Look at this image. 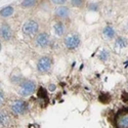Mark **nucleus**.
I'll list each match as a JSON object with an SVG mask.
<instances>
[{"mask_svg": "<svg viewBox=\"0 0 128 128\" xmlns=\"http://www.w3.org/2000/svg\"><path fill=\"white\" fill-rule=\"evenodd\" d=\"M64 45H65V47L69 50H75L79 47L80 45V37L77 33H75V32H71V33H68L65 35V37H64Z\"/></svg>", "mask_w": 128, "mask_h": 128, "instance_id": "nucleus-1", "label": "nucleus"}, {"mask_svg": "<svg viewBox=\"0 0 128 128\" xmlns=\"http://www.w3.org/2000/svg\"><path fill=\"white\" fill-rule=\"evenodd\" d=\"M114 124L116 128H128V108H122L117 112Z\"/></svg>", "mask_w": 128, "mask_h": 128, "instance_id": "nucleus-2", "label": "nucleus"}, {"mask_svg": "<svg viewBox=\"0 0 128 128\" xmlns=\"http://www.w3.org/2000/svg\"><path fill=\"white\" fill-rule=\"evenodd\" d=\"M22 30H23V33L26 35V36H34V35H38V31H39V24L36 20H28L24 23L23 27H22Z\"/></svg>", "mask_w": 128, "mask_h": 128, "instance_id": "nucleus-3", "label": "nucleus"}, {"mask_svg": "<svg viewBox=\"0 0 128 128\" xmlns=\"http://www.w3.org/2000/svg\"><path fill=\"white\" fill-rule=\"evenodd\" d=\"M36 90V83L32 80H24L20 83L18 93L22 96H29Z\"/></svg>", "mask_w": 128, "mask_h": 128, "instance_id": "nucleus-4", "label": "nucleus"}, {"mask_svg": "<svg viewBox=\"0 0 128 128\" xmlns=\"http://www.w3.org/2000/svg\"><path fill=\"white\" fill-rule=\"evenodd\" d=\"M10 108V111L12 113L16 116H20L27 112V109H28V104L25 100H14L12 104L9 106Z\"/></svg>", "mask_w": 128, "mask_h": 128, "instance_id": "nucleus-5", "label": "nucleus"}, {"mask_svg": "<svg viewBox=\"0 0 128 128\" xmlns=\"http://www.w3.org/2000/svg\"><path fill=\"white\" fill-rule=\"evenodd\" d=\"M52 68V58L48 56H41L37 62V70L41 74L48 73Z\"/></svg>", "mask_w": 128, "mask_h": 128, "instance_id": "nucleus-6", "label": "nucleus"}, {"mask_svg": "<svg viewBox=\"0 0 128 128\" xmlns=\"http://www.w3.org/2000/svg\"><path fill=\"white\" fill-rule=\"evenodd\" d=\"M35 45L40 48H46L50 45V36L46 32H41L35 37Z\"/></svg>", "mask_w": 128, "mask_h": 128, "instance_id": "nucleus-7", "label": "nucleus"}, {"mask_svg": "<svg viewBox=\"0 0 128 128\" xmlns=\"http://www.w3.org/2000/svg\"><path fill=\"white\" fill-rule=\"evenodd\" d=\"M14 36V32L12 29L10 28V26L6 23H2L1 24V37L3 40L8 41L12 38Z\"/></svg>", "mask_w": 128, "mask_h": 128, "instance_id": "nucleus-8", "label": "nucleus"}, {"mask_svg": "<svg viewBox=\"0 0 128 128\" xmlns=\"http://www.w3.org/2000/svg\"><path fill=\"white\" fill-rule=\"evenodd\" d=\"M70 14V10L66 6H58L56 9V16L60 18H67Z\"/></svg>", "mask_w": 128, "mask_h": 128, "instance_id": "nucleus-9", "label": "nucleus"}, {"mask_svg": "<svg viewBox=\"0 0 128 128\" xmlns=\"http://www.w3.org/2000/svg\"><path fill=\"white\" fill-rule=\"evenodd\" d=\"M102 35L106 39H112L115 37V30L111 26H106L102 30Z\"/></svg>", "mask_w": 128, "mask_h": 128, "instance_id": "nucleus-10", "label": "nucleus"}, {"mask_svg": "<svg viewBox=\"0 0 128 128\" xmlns=\"http://www.w3.org/2000/svg\"><path fill=\"white\" fill-rule=\"evenodd\" d=\"M53 30H54V33L58 35V36H62L65 34V26H64L62 23L60 22H58L54 27H53Z\"/></svg>", "mask_w": 128, "mask_h": 128, "instance_id": "nucleus-11", "label": "nucleus"}, {"mask_svg": "<svg viewBox=\"0 0 128 128\" xmlns=\"http://www.w3.org/2000/svg\"><path fill=\"white\" fill-rule=\"evenodd\" d=\"M0 122H1V126H3V127H6L9 125L10 118H9L8 114L6 113V111H4V110H1V119H0Z\"/></svg>", "mask_w": 128, "mask_h": 128, "instance_id": "nucleus-12", "label": "nucleus"}, {"mask_svg": "<svg viewBox=\"0 0 128 128\" xmlns=\"http://www.w3.org/2000/svg\"><path fill=\"white\" fill-rule=\"evenodd\" d=\"M14 14V7L12 6H5L1 9V16L3 18H8L10 16H12Z\"/></svg>", "mask_w": 128, "mask_h": 128, "instance_id": "nucleus-13", "label": "nucleus"}, {"mask_svg": "<svg viewBox=\"0 0 128 128\" xmlns=\"http://www.w3.org/2000/svg\"><path fill=\"white\" fill-rule=\"evenodd\" d=\"M98 58H100L102 60H106L110 58V52H109L108 50L104 49V50L100 51V53L98 54Z\"/></svg>", "mask_w": 128, "mask_h": 128, "instance_id": "nucleus-14", "label": "nucleus"}, {"mask_svg": "<svg viewBox=\"0 0 128 128\" xmlns=\"http://www.w3.org/2000/svg\"><path fill=\"white\" fill-rule=\"evenodd\" d=\"M116 46H118V47H125L126 46V40L122 37H119V38H117L116 40Z\"/></svg>", "mask_w": 128, "mask_h": 128, "instance_id": "nucleus-15", "label": "nucleus"}, {"mask_svg": "<svg viewBox=\"0 0 128 128\" xmlns=\"http://www.w3.org/2000/svg\"><path fill=\"white\" fill-rule=\"evenodd\" d=\"M36 4V1L34 0H29V1H23L22 2V5L24 7H31V6H34Z\"/></svg>", "mask_w": 128, "mask_h": 128, "instance_id": "nucleus-16", "label": "nucleus"}, {"mask_svg": "<svg viewBox=\"0 0 128 128\" xmlns=\"http://www.w3.org/2000/svg\"><path fill=\"white\" fill-rule=\"evenodd\" d=\"M83 2L84 1H71L72 5H74V6H80V5L83 4Z\"/></svg>", "mask_w": 128, "mask_h": 128, "instance_id": "nucleus-17", "label": "nucleus"}, {"mask_svg": "<svg viewBox=\"0 0 128 128\" xmlns=\"http://www.w3.org/2000/svg\"><path fill=\"white\" fill-rule=\"evenodd\" d=\"M53 3H56V4H64L66 1H52Z\"/></svg>", "mask_w": 128, "mask_h": 128, "instance_id": "nucleus-18", "label": "nucleus"}]
</instances>
